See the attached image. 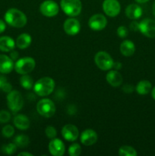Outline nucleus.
Segmentation results:
<instances>
[{
  "label": "nucleus",
  "mask_w": 155,
  "mask_h": 156,
  "mask_svg": "<svg viewBox=\"0 0 155 156\" xmlns=\"http://www.w3.org/2000/svg\"><path fill=\"white\" fill-rule=\"evenodd\" d=\"M29 143H30L29 137L27 135H24V134L17 136L15 140H14V143L16 145L17 147L24 148L28 146Z\"/></svg>",
  "instance_id": "24"
},
{
  "label": "nucleus",
  "mask_w": 155,
  "mask_h": 156,
  "mask_svg": "<svg viewBox=\"0 0 155 156\" xmlns=\"http://www.w3.org/2000/svg\"><path fill=\"white\" fill-rule=\"evenodd\" d=\"M151 83L149 81L142 80L138 82V85H136L135 90H136V91L139 94L144 95V94H147L150 92V90H151Z\"/></svg>",
  "instance_id": "23"
},
{
  "label": "nucleus",
  "mask_w": 155,
  "mask_h": 156,
  "mask_svg": "<svg viewBox=\"0 0 155 156\" xmlns=\"http://www.w3.org/2000/svg\"><path fill=\"white\" fill-rule=\"evenodd\" d=\"M5 82H7V79L4 76H2V75H0V89H2L3 85Z\"/></svg>",
  "instance_id": "37"
},
{
  "label": "nucleus",
  "mask_w": 155,
  "mask_h": 156,
  "mask_svg": "<svg viewBox=\"0 0 155 156\" xmlns=\"http://www.w3.org/2000/svg\"><path fill=\"white\" fill-rule=\"evenodd\" d=\"M106 82L113 87H119L122 83V76L117 70H111L106 76Z\"/></svg>",
  "instance_id": "17"
},
{
  "label": "nucleus",
  "mask_w": 155,
  "mask_h": 156,
  "mask_svg": "<svg viewBox=\"0 0 155 156\" xmlns=\"http://www.w3.org/2000/svg\"><path fill=\"white\" fill-rule=\"evenodd\" d=\"M94 62L100 69L107 71L113 67V59L105 51H99L94 56Z\"/></svg>",
  "instance_id": "6"
},
{
  "label": "nucleus",
  "mask_w": 155,
  "mask_h": 156,
  "mask_svg": "<svg viewBox=\"0 0 155 156\" xmlns=\"http://www.w3.org/2000/svg\"><path fill=\"white\" fill-rule=\"evenodd\" d=\"M139 30L147 37H155V21L150 18L142 20L139 23Z\"/></svg>",
  "instance_id": "11"
},
{
  "label": "nucleus",
  "mask_w": 155,
  "mask_h": 156,
  "mask_svg": "<svg viewBox=\"0 0 155 156\" xmlns=\"http://www.w3.org/2000/svg\"><path fill=\"white\" fill-rule=\"evenodd\" d=\"M103 9L107 16H117L121 11V5L118 0H104L103 2Z\"/></svg>",
  "instance_id": "9"
},
{
  "label": "nucleus",
  "mask_w": 155,
  "mask_h": 156,
  "mask_svg": "<svg viewBox=\"0 0 155 156\" xmlns=\"http://www.w3.org/2000/svg\"><path fill=\"white\" fill-rule=\"evenodd\" d=\"M15 64L14 61L5 54H0V73L2 74H9L13 70Z\"/></svg>",
  "instance_id": "16"
},
{
  "label": "nucleus",
  "mask_w": 155,
  "mask_h": 156,
  "mask_svg": "<svg viewBox=\"0 0 155 156\" xmlns=\"http://www.w3.org/2000/svg\"><path fill=\"white\" fill-rule=\"evenodd\" d=\"M2 90L3 91H5V92H7V93H9L11 91H12V85H11L9 82H5V83L3 85L2 88Z\"/></svg>",
  "instance_id": "33"
},
{
  "label": "nucleus",
  "mask_w": 155,
  "mask_h": 156,
  "mask_svg": "<svg viewBox=\"0 0 155 156\" xmlns=\"http://www.w3.org/2000/svg\"><path fill=\"white\" fill-rule=\"evenodd\" d=\"M7 105L12 112L17 113L21 111L24 105V100L21 92L11 91L7 95Z\"/></svg>",
  "instance_id": "5"
},
{
  "label": "nucleus",
  "mask_w": 155,
  "mask_h": 156,
  "mask_svg": "<svg viewBox=\"0 0 155 156\" xmlns=\"http://www.w3.org/2000/svg\"><path fill=\"white\" fill-rule=\"evenodd\" d=\"M55 88V82L50 77H43L36 81L33 85V91L40 97L50 95Z\"/></svg>",
  "instance_id": "2"
},
{
  "label": "nucleus",
  "mask_w": 155,
  "mask_h": 156,
  "mask_svg": "<svg viewBox=\"0 0 155 156\" xmlns=\"http://www.w3.org/2000/svg\"><path fill=\"white\" fill-rule=\"evenodd\" d=\"M152 9H153V15H154V16H155V2H154V3H153V8H152Z\"/></svg>",
  "instance_id": "43"
},
{
  "label": "nucleus",
  "mask_w": 155,
  "mask_h": 156,
  "mask_svg": "<svg viewBox=\"0 0 155 156\" xmlns=\"http://www.w3.org/2000/svg\"><path fill=\"white\" fill-rule=\"evenodd\" d=\"M2 150L4 153L7 155H13L17 150V146L15 143H9L7 145H5L2 148Z\"/></svg>",
  "instance_id": "28"
},
{
  "label": "nucleus",
  "mask_w": 155,
  "mask_h": 156,
  "mask_svg": "<svg viewBox=\"0 0 155 156\" xmlns=\"http://www.w3.org/2000/svg\"><path fill=\"white\" fill-rule=\"evenodd\" d=\"M97 141V134L94 129H87L81 133V142L86 146L94 145Z\"/></svg>",
  "instance_id": "15"
},
{
  "label": "nucleus",
  "mask_w": 155,
  "mask_h": 156,
  "mask_svg": "<svg viewBox=\"0 0 155 156\" xmlns=\"http://www.w3.org/2000/svg\"><path fill=\"white\" fill-rule=\"evenodd\" d=\"M122 90L123 91H125L126 93H131L134 91V88L133 86L131 85H126L123 86Z\"/></svg>",
  "instance_id": "36"
},
{
  "label": "nucleus",
  "mask_w": 155,
  "mask_h": 156,
  "mask_svg": "<svg viewBox=\"0 0 155 156\" xmlns=\"http://www.w3.org/2000/svg\"><path fill=\"white\" fill-rule=\"evenodd\" d=\"M49 151L52 155L62 156L65 152V147L63 142L59 139H53L49 143Z\"/></svg>",
  "instance_id": "14"
},
{
  "label": "nucleus",
  "mask_w": 155,
  "mask_h": 156,
  "mask_svg": "<svg viewBox=\"0 0 155 156\" xmlns=\"http://www.w3.org/2000/svg\"><path fill=\"white\" fill-rule=\"evenodd\" d=\"M113 67L114 69H115V70H118L122 68V64L119 62H115L113 63Z\"/></svg>",
  "instance_id": "39"
},
{
  "label": "nucleus",
  "mask_w": 155,
  "mask_h": 156,
  "mask_svg": "<svg viewBox=\"0 0 155 156\" xmlns=\"http://www.w3.org/2000/svg\"><path fill=\"white\" fill-rule=\"evenodd\" d=\"M117 35L118 37L121 38H125L128 36L129 34V30L125 26H119V27L117 28Z\"/></svg>",
  "instance_id": "32"
},
{
  "label": "nucleus",
  "mask_w": 155,
  "mask_h": 156,
  "mask_svg": "<svg viewBox=\"0 0 155 156\" xmlns=\"http://www.w3.org/2000/svg\"><path fill=\"white\" fill-rule=\"evenodd\" d=\"M36 111L42 117L50 118L55 114L56 106L50 99L43 98L38 101L36 105Z\"/></svg>",
  "instance_id": "7"
},
{
  "label": "nucleus",
  "mask_w": 155,
  "mask_h": 156,
  "mask_svg": "<svg viewBox=\"0 0 155 156\" xmlns=\"http://www.w3.org/2000/svg\"><path fill=\"white\" fill-rule=\"evenodd\" d=\"M40 11L44 16L52 18L58 15L59 6L53 0H46L41 3L40 6Z\"/></svg>",
  "instance_id": "8"
},
{
  "label": "nucleus",
  "mask_w": 155,
  "mask_h": 156,
  "mask_svg": "<svg viewBox=\"0 0 155 156\" xmlns=\"http://www.w3.org/2000/svg\"><path fill=\"white\" fill-rule=\"evenodd\" d=\"M45 133H46V136L49 139L53 140V139H55L56 137V135H57V131H56V128L53 127V126H48L46 127Z\"/></svg>",
  "instance_id": "30"
},
{
  "label": "nucleus",
  "mask_w": 155,
  "mask_h": 156,
  "mask_svg": "<svg viewBox=\"0 0 155 156\" xmlns=\"http://www.w3.org/2000/svg\"><path fill=\"white\" fill-rule=\"evenodd\" d=\"M62 136L68 142L75 141L79 136L78 129L73 124H67L62 129Z\"/></svg>",
  "instance_id": "13"
},
{
  "label": "nucleus",
  "mask_w": 155,
  "mask_h": 156,
  "mask_svg": "<svg viewBox=\"0 0 155 156\" xmlns=\"http://www.w3.org/2000/svg\"><path fill=\"white\" fill-rule=\"evenodd\" d=\"M14 125L21 130H26L30 127V120L27 116L24 114H18L14 117Z\"/></svg>",
  "instance_id": "19"
},
{
  "label": "nucleus",
  "mask_w": 155,
  "mask_h": 156,
  "mask_svg": "<svg viewBox=\"0 0 155 156\" xmlns=\"http://www.w3.org/2000/svg\"><path fill=\"white\" fill-rule=\"evenodd\" d=\"M36 62L32 57L26 56V57L20 58L15 63L14 69L18 74L26 75L31 73L35 68Z\"/></svg>",
  "instance_id": "4"
},
{
  "label": "nucleus",
  "mask_w": 155,
  "mask_h": 156,
  "mask_svg": "<svg viewBox=\"0 0 155 156\" xmlns=\"http://www.w3.org/2000/svg\"><path fill=\"white\" fill-rule=\"evenodd\" d=\"M4 17L5 22L12 27L21 28L24 27L27 24V16L24 12L18 9H9L5 12Z\"/></svg>",
  "instance_id": "1"
},
{
  "label": "nucleus",
  "mask_w": 155,
  "mask_h": 156,
  "mask_svg": "<svg viewBox=\"0 0 155 156\" xmlns=\"http://www.w3.org/2000/svg\"><path fill=\"white\" fill-rule=\"evenodd\" d=\"M18 156H33V154L30 153V152H20V153L18 154Z\"/></svg>",
  "instance_id": "40"
},
{
  "label": "nucleus",
  "mask_w": 155,
  "mask_h": 156,
  "mask_svg": "<svg viewBox=\"0 0 155 156\" xmlns=\"http://www.w3.org/2000/svg\"><path fill=\"white\" fill-rule=\"evenodd\" d=\"M20 84L23 88L27 90L31 89L34 85L33 79L27 74L22 75V76L20 79Z\"/></svg>",
  "instance_id": "25"
},
{
  "label": "nucleus",
  "mask_w": 155,
  "mask_h": 156,
  "mask_svg": "<svg viewBox=\"0 0 155 156\" xmlns=\"http://www.w3.org/2000/svg\"><path fill=\"white\" fill-rule=\"evenodd\" d=\"M64 31L70 36L78 34L81 30V24L77 19L74 18H68L63 24Z\"/></svg>",
  "instance_id": "12"
},
{
  "label": "nucleus",
  "mask_w": 155,
  "mask_h": 156,
  "mask_svg": "<svg viewBox=\"0 0 155 156\" xmlns=\"http://www.w3.org/2000/svg\"><path fill=\"white\" fill-rule=\"evenodd\" d=\"M32 42V38L30 34L27 33H24L20 34L17 37L16 41H15V45L19 49L24 50V49L27 48L30 45Z\"/></svg>",
  "instance_id": "22"
},
{
  "label": "nucleus",
  "mask_w": 155,
  "mask_h": 156,
  "mask_svg": "<svg viewBox=\"0 0 155 156\" xmlns=\"http://www.w3.org/2000/svg\"><path fill=\"white\" fill-rule=\"evenodd\" d=\"M120 52L125 56H131L135 51V46L133 42L129 40H126L122 42L119 47Z\"/></svg>",
  "instance_id": "21"
},
{
  "label": "nucleus",
  "mask_w": 155,
  "mask_h": 156,
  "mask_svg": "<svg viewBox=\"0 0 155 156\" xmlns=\"http://www.w3.org/2000/svg\"><path fill=\"white\" fill-rule=\"evenodd\" d=\"M15 133V129L11 125H6L2 129V134L5 138H10Z\"/></svg>",
  "instance_id": "29"
},
{
  "label": "nucleus",
  "mask_w": 155,
  "mask_h": 156,
  "mask_svg": "<svg viewBox=\"0 0 155 156\" xmlns=\"http://www.w3.org/2000/svg\"><path fill=\"white\" fill-rule=\"evenodd\" d=\"M81 153V147L78 143L71 145L68 149V154L70 156H79Z\"/></svg>",
  "instance_id": "27"
},
{
  "label": "nucleus",
  "mask_w": 155,
  "mask_h": 156,
  "mask_svg": "<svg viewBox=\"0 0 155 156\" xmlns=\"http://www.w3.org/2000/svg\"><path fill=\"white\" fill-rule=\"evenodd\" d=\"M11 120V114L7 111H0V123H8Z\"/></svg>",
  "instance_id": "31"
},
{
  "label": "nucleus",
  "mask_w": 155,
  "mask_h": 156,
  "mask_svg": "<svg viewBox=\"0 0 155 156\" xmlns=\"http://www.w3.org/2000/svg\"><path fill=\"white\" fill-rule=\"evenodd\" d=\"M15 47V41L9 36L0 37V50L2 52H10Z\"/></svg>",
  "instance_id": "20"
},
{
  "label": "nucleus",
  "mask_w": 155,
  "mask_h": 156,
  "mask_svg": "<svg viewBox=\"0 0 155 156\" xmlns=\"http://www.w3.org/2000/svg\"><path fill=\"white\" fill-rule=\"evenodd\" d=\"M60 7L64 13L71 17L77 16L82 10L81 0H61Z\"/></svg>",
  "instance_id": "3"
},
{
  "label": "nucleus",
  "mask_w": 155,
  "mask_h": 156,
  "mask_svg": "<svg viewBox=\"0 0 155 156\" xmlns=\"http://www.w3.org/2000/svg\"><path fill=\"white\" fill-rule=\"evenodd\" d=\"M151 95H152V98H153L155 100V87L153 88V89H152Z\"/></svg>",
  "instance_id": "42"
},
{
  "label": "nucleus",
  "mask_w": 155,
  "mask_h": 156,
  "mask_svg": "<svg viewBox=\"0 0 155 156\" xmlns=\"http://www.w3.org/2000/svg\"><path fill=\"white\" fill-rule=\"evenodd\" d=\"M5 28H6L5 23L2 20L0 19V34L4 32L5 30Z\"/></svg>",
  "instance_id": "38"
},
{
  "label": "nucleus",
  "mask_w": 155,
  "mask_h": 156,
  "mask_svg": "<svg viewBox=\"0 0 155 156\" xmlns=\"http://www.w3.org/2000/svg\"><path fill=\"white\" fill-rule=\"evenodd\" d=\"M136 2L138 3H140V4H143V3H145L147 2H148L149 0H135Z\"/></svg>",
  "instance_id": "41"
},
{
  "label": "nucleus",
  "mask_w": 155,
  "mask_h": 156,
  "mask_svg": "<svg viewBox=\"0 0 155 156\" xmlns=\"http://www.w3.org/2000/svg\"><path fill=\"white\" fill-rule=\"evenodd\" d=\"M107 24L106 18L102 14H95L90 18L88 21V25L92 30L99 31L106 27Z\"/></svg>",
  "instance_id": "10"
},
{
  "label": "nucleus",
  "mask_w": 155,
  "mask_h": 156,
  "mask_svg": "<svg viewBox=\"0 0 155 156\" xmlns=\"http://www.w3.org/2000/svg\"><path fill=\"white\" fill-rule=\"evenodd\" d=\"M9 56H10V58L13 61H17L18 59V57H19V54H18V53L17 51L12 50V51H10V55H9Z\"/></svg>",
  "instance_id": "35"
},
{
  "label": "nucleus",
  "mask_w": 155,
  "mask_h": 156,
  "mask_svg": "<svg viewBox=\"0 0 155 156\" xmlns=\"http://www.w3.org/2000/svg\"><path fill=\"white\" fill-rule=\"evenodd\" d=\"M126 16L132 20H136L142 15V9L137 4H130L126 7L125 11Z\"/></svg>",
  "instance_id": "18"
},
{
  "label": "nucleus",
  "mask_w": 155,
  "mask_h": 156,
  "mask_svg": "<svg viewBox=\"0 0 155 156\" xmlns=\"http://www.w3.org/2000/svg\"><path fill=\"white\" fill-rule=\"evenodd\" d=\"M129 27L133 31H138V30H139V23H138L137 21H133L130 24Z\"/></svg>",
  "instance_id": "34"
},
{
  "label": "nucleus",
  "mask_w": 155,
  "mask_h": 156,
  "mask_svg": "<svg viewBox=\"0 0 155 156\" xmlns=\"http://www.w3.org/2000/svg\"><path fill=\"white\" fill-rule=\"evenodd\" d=\"M119 155L120 156H136L137 152L134 148L129 146H121L119 149Z\"/></svg>",
  "instance_id": "26"
}]
</instances>
